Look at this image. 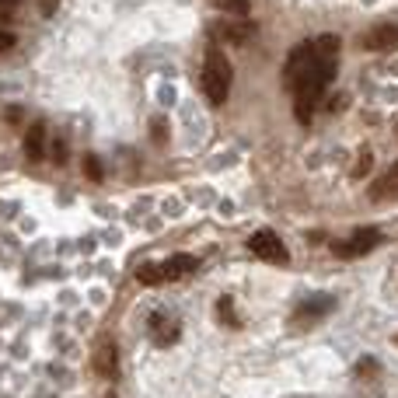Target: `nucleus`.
Returning a JSON list of instances; mask_svg holds the SVG:
<instances>
[{
	"label": "nucleus",
	"instance_id": "f257e3e1",
	"mask_svg": "<svg viewBox=\"0 0 398 398\" xmlns=\"http://www.w3.org/2000/svg\"><path fill=\"white\" fill-rule=\"evenodd\" d=\"M203 91H207L210 105H224L231 95V63L217 46H210L207 60H203Z\"/></svg>",
	"mask_w": 398,
	"mask_h": 398
},
{
	"label": "nucleus",
	"instance_id": "f03ea898",
	"mask_svg": "<svg viewBox=\"0 0 398 398\" xmlns=\"http://www.w3.org/2000/svg\"><path fill=\"white\" fill-rule=\"evenodd\" d=\"M252 252L266 262H287V245L280 242L276 231H255L252 234Z\"/></svg>",
	"mask_w": 398,
	"mask_h": 398
},
{
	"label": "nucleus",
	"instance_id": "7ed1b4c3",
	"mask_svg": "<svg viewBox=\"0 0 398 398\" xmlns=\"http://www.w3.org/2000/svg\"><path fill=\"white\" fill-rule=\"evenodd\" d=\"M377 242H381V231H377V227H364V231H356V237H353L349 245H336V255H342V259L364 255V252H371Z\"/></svg>",
	"mask_w": 398,
	"mask_h": 398
},
{
	"label": "nucleus",
	"instance_id": "20e7f679",
	"mask_svg": "<svg viewBox=\"0 0 398 398\" xmlns=\"http://www.w3.org/2000/svg\"><path fill=\"white\" fill-rule=\"evenodd\" d=\"M398 46V28L395 25H377L374 32H367V38H364V49H381V53H388V49H395Z\"/></svg>",
	"mask_w": 398,
	"mask_h": 398
},
{
	"label": "nucleus",
	"instance_id": "39448f33",
	"mask_svg": "<svg viewBox=\"0 0 398 398\" xmlns=\"http://www.w3.org/2000/svg\"><path fill=\"white\" fill-rule=\"evenodd\" d=\"M95 371L105 374V377H115L119 374V353H115V342L105 339L98 349H95Z\"/></svg>",
	"mask_w": 398,
	"mask_h": 398
},
{
	"label": "nucleus",
	"instance_id": "423d86ee",
	"mask_svg": "<svg viewBox=\"0 0 398 398\" xmlns=\"http://www.w3.org/2000/svg\"><path fill=\"white\" fill-rule=\"evenodd\" d=\"M217 32H220L224 38H231V43L242 46V43H248V38L255 35V25H252V21H245V18H237V21H231V25H220Z\"/></svg>",
	"mask_w": 398,
	"mask_h": 398
},
{
	"label": "nucleus",
	"instance_id": "0eeeda50",
	"mask_svg": "<svg viewBox=\"0 0 398 398\" xmlns=\"http://www.w3.org/2000/svg\"><path fill=\"white\" fill-rule=\"evenodd\" d=\"M192 269H196V259H192V255H172V259L161 266L165 280H178V276H185V272H192Z\"/></svg>",
	"mask_w": 398,
	"mask_h": 398
},
{
	"label": "nucleus",
	"instance_id": "6e6552de",
	"mask_svg": "<svg viewBox=\"0 0 398 398\" xmlns=\"http://www.w3.org/2000/svg\"><path fill=\"white\" fill-rule=\"evenodd\" d=\"M46 150V126H32L28 137H25V154L32 157V161H38Z\"/></svg>",
	"mask_w": 398,
	"mask_h": 398
},
{
	"label": "nucleus",
	"instance_id": "1a4fd4ad",
	"mask_svg": "<svg viewBox=\"0 0 398 398\" xmlns=\"http://www.w3.org/2000/svg\"><path fill=\"white\" fill-rule=\"evenodd\" d=\"M311 46H314L318 56L336 60V53H339V38H336V35H322V38H318V43H311Z\"/></svg>",
	"mask_w": 398,
	"mask_h": 398
},
{
	"label": "nucleus",
	"instance_id": "9d476101",
	"mask_svg": "<svg viewBox=\"0 0 398 398\" xmlns=\"http://www.w3.org/2000/svg\"><path fill=\"white\" fill-rule=\"evenodd\" d=\"M137 280L140 283H161L165 280V272H161V266H154V262H147V266H140V272H137Z\"/></svg>",
	"mask_w": 398,
	"mask_h": 398
},
{
	"label": "nucleus",
	"instance_id": "9b49d317",
	"mask_svg": "<svg viewBox=\"0 0 398 398\" xmlns=\"http://www.w3.org/2000/svg\"><path fill=\"white\" fill-rule=\"evenodd\" d=\"M220 8L234 18H245L248 14V0H220Z\"/></svg>",
	"mask_w": 398,
	"mask_h": 398
},
{
	"label": "nucleus",
	"instance_id": "f8f14e48",
	"mask_svg": "<svg viewBox=\"0 0 398 398\" xmlns=\"http://www.w3.org/2000/svg\"><path fill=\"white\" fill-rule=\"evenodd\" d=\"M217 314H220V322H224V325H237V314H234V304H231L227 297H224V301L217 304Z\"/></svg>",
	"mask_w": 398,
	"mask_h": 398
},
{
	"label": "nucleus",
	"instance_id": "ddd939ff",
	"mask_svg": "<svg viewBox=\"0 0 398 398\" xmlns=\"http://www.w3.org/2000/svg\"><path fill=\"white\" fill-rule=\"evenodd\" d=\"M84 175H88L91 182H98V178H102V165H98V157H91V154L84 157Z\"/></svg>",
	"mask_w": 398,
	"mask_h": 398
},
{
	"label": "nucleus",
	"instance_id": "4468645a",
	"mask_svg": "<svg viewBox=\"0 0 398 398\" xmlns=\"http://www.w3.org/2000/svg\"><path fill=\"white\" fill-rule=\"evenodd\" d=\"M371 165H374V157H371V150H364V154H360V161H356V168H353V175H356V178L367 175V172H371Z\"/></svg>",
	"mask_w": 398,
	"mask_h": 398
},
{
	"label": "nucleus",
	"instance_id": "2eb2a0df",
	"mask_svg": "<svg viewBox=\"0 0 398 398\" xmlns=\"http://www.w3.org/2000/svg\"><path fill=\"white\" fill-rule=\"evenodd\" d=\"M11 46H14V35L11 32H0V53H8Z\"/></svg>",
	"mask_w": 398,
	"mask_h": 398
},
{
	"label": "nucleus",
	"instance_id": "dca6fc26",
	"mask_svg": "<svg viewBox=\"0 0 398 398\" xmlns=\"http://www.w3.org/2000/svg\"><path fill=\"white\" fill-rule=\"evenodd\" d=\"M56 4H60V0H38V8H43V14H46V18L56 11Z\"/></svg>",
	"mask_w": 398,
	"mask_h": 398
},
{
	"label": "nucleus",
	"instance_id": "f3484780",
	"mask_svg": "<svg viewBox=\"0 0 398 398\" xmlns=\"http://www.w3.org/2000/svg\"><path fill=\"white\" fill-rule=\"evenodd\" d=\"M4 119H8V123H18V119H21V108H8Z\"/></svg>",
	"mask_w": 398,
	"mask_h": 398
},
{
	"label": "nucleus",
	"instance_id": "a211bd4d",
	"mask_svg": "<svg viewBox=\"0 0 398 398\" xmlns=\"http://www.w3.org/2000/svg\"><path fill=\"white\" fill-rule=\"evenodd\" d=\"M150 133H154L157 140H165V123H154V126H150Z\"/></svg>",
	"mask_w": 398,
	"mask_h": 398
},
{
	"label": "nucleus",
	"instance_id": "6ab92c4d",
	"mask_svg": "<svg viewBox=\"0 0 398 398\" xmlns=\"http://www.w3.org/2000/svg\"><path fill=\"white\" fill-rule=\"evenodd\" d=\"M360 374H374V360H364L360 364Z\"/></svg>",
	"mask_w": 398,
	"mask_h": 398
},
{
	"label": "nucleus",
	"instance_id": "aec40b11",
	"mask_svg": "<svg viewBox=\"0 0 398 398\" xmlns=\"http://www.w3.org/2000/svg\"><path fill=\"white\" fill-rule=\"evenodd\" d=\"M388 178H391V182H395V185H398V161H395V165H391V172H388Z\"/></svg>",
	"mask_w": 398,
	"mask_h": 398
},
{
	"label": "nucleus",
	"instance_id": "412c9836",
	"mask_svg": "<svg viewBox=\"0 0 398 398\" xmlns=\"http://www.w3.org/2000/svg\"><path fill=\"white\" fill-rule=\"evenodd\" d=\"M108 398H115V395H108Z\"/></svg>",
	"mask_w": 398,
	"mask_h": 398
},
{
	"label": "nucleus",
	"instance_id": "4be33fe9",
	"mask_svg": "<svg viewBox=\"0 0 398 398\" xmlns=\"http://www.w3.org/2000/svg\"><path fill=\"white\" fill-rule=\"evenodd\" d=\"M395 342H398V336H395Z\"/></svg>",
	"mask_w": 398,
	"mask_h": 398
}]
</instances>
